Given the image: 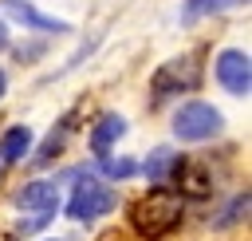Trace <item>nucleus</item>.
I'll list each match as a JSON object with an SVG mask.
<instances>
[{
    "label": "nucleus",
    "mask_w": 252,
    "mask_h": 241,
    "mask_svg": "<svg viewBox=\"0 0 252 241\" xmlns=\"http://www.w3.org/2000/svg\"><path fill=\"white\" fill-rule=\"evenodd\" d=\"M236 4H248V0H185L181 20L193 24V20H201V16H213V12H224V8H236Z\"/></svg>",
    "instance_id": "nucleus-11"
},
{
    "label": "nucleus",
    "mask_w": 252,
    "mask_h": 241,
    "mask_svg": "<svg viewBox=\"0 0 252 241\" xmlns=\"http://www.w3.org/2000/svg\"><path fill=\"white\" fill-rule=\"evenodd\" d=\"M244 213H248V190H244V194H236V198L228 201V209L217 217V229H228V225H236Z\"/></svg>",
    "instance_id": "nucleus-14"
},
{
    "label": "nucleus",
    "mask_w": 252,
    "mask_h": 241,
    "mask_svg": "<svg viewBox=\"0 0 252 241\" xmlns=\"http://www.w3.org/2000/svg\"><path fill=\"white\" fill-rule=\"evenodd\" d=\"M67 130H71V115H63V119H59V130H51V134H47V142L39 146V154H35V162H39V166H43V162H51V158L63 150V142H67Z\"/></svg>",
    "instance_id": "nucleus-12"
},
{
    "label": "nucleus",
    "mask_w": 252,
    "mask_h": 241,
    "mask_svg": "<svg viewBox=\"0 0 252 241\" xmlns=\"http://www.w3.org/2000/svg\"><path fill=\"white\" fill-rule=\"evenodd\" d=\"M177 162H181V158H177L169 146H158V150L146 158V166H142V170H146V178H150L154 186H161V182H165V178L177 170Z\"/></svg>",
    "instance_id": "nucleus-10"
},
{
    "label": "nucleus",
    "mask_w": 252,
    "mask_h": 241,
    "mask_svg": "<svg viewBox=\"0 0 252 241\" xmlns=\"http://www.w3.org/2000/svg\"><path fill=\"white\" fill-rule=\"evenodd\" d=\"M32 142H35L32 126H8L4 138H0V166L24 162V154H32Z\"/></svg>",
    "instance_id": "nucleus-9"
},
{
    "label": "nucleus",
    "mask_w": 252,
    "mask_h": 241,
    "mask_svg": "<svg viewBox=\"0 0 252 241\" xmlns=\"http://www.w3.org/2000/svg\"><path fill=\"white\" fill-rule=\"evenodd\" d=\"M4 91H8V75L0 71V99H4Z\"/></svg>",
    "instance_id": "nucleus-15"
},
{
    "label": "nucleus",
    "mask_w": 252,
    "mask_h": 241,
    "mask_svg": "<svg viewBox=\"0 0 252 241\" xmlns=\"http://www.w3.org/2000/svg\"><path fill=\"white\" fill-rule=\"evenodd\" d=\"M220 126H224V119H220V111L213 107V103H185L177 115H173V134L181 138V142H205V138H213V134H220Z\"/></svg>",
    "instance_id": "nucleus-4"
},
{
    "label": "nucleus",
    "mask_w": 252,
    "mask_h": 241,
    "mask_svg": "<svg viewBox=\"0 0 252 241\" xmlns=\"http://www.w3.org/2000/svg\"><path fill=\"white\" fill-rule=\"evenodd\" d=\"M114 205H118V198H114L110 186H102L94 174H79L75 190H71V201H67V217L71 221H98Z\"/></svg>",
    "instance_id": "nucleus-3"
},
{
    "label": "nucleus",
    "mask_w": 252,
    "mask_h": 241,
    "mask_svg": "<svg viewBox=\"0 0 252 241\" xmlns=\"http://www.w3.org/2000/svg\"><path fill=\"white\" fill-rule=\"evenodd\" d=\"M181 213H185V201L181 194L158 186L150 194H142L134 205H130V225L142 241H161L165 233H173L181 225Z\"/></svg>",
    "instance_id": "nucleus-1"
},
{
    "label": "nucleus",
    "mask_w": 252,
    "mask_h": 241,
    "mask_svg": "<svg viewBox=\"0 0 252 241\" xmlns=\"http://www.w3.org/2000/svg\"><path fill=\"white\" fill-rule=\"evenodd\" d=\"M217 83L228 91V95H248L252 87V63H248V51L240 47H228L217 55Z\"/></svg>",
    "instance_id": "nucleus-6"
},
{
    "label": "nucleus",
    "mask_w": 252,
    "mask_h": 241,
    "mask_svg": "<svg viewBox=\"0 0 252 241\" xmlns=\"http://www.w3.org/2000/svg\"><path fill=\"white\" fill-rule=\"evenodd\" d=\"M12 205H16L20 213H28V217L20 221L24 233L43 229V225L55 217V209H59V186H55V182H43V178H39V182H28V186L16 190Z\"/></svg>",
    "instance_id": "nucleus-2"
},
{
    "label": "nucleus",
    "mask_w": 252,
    "mask_h": 241,
    "mask_svg": "<svg viewBox=\"0 0 252 241\" xmlns=\"http://www.w3.org/2000/svg\"><path fill=\"white\" fill-rule=\"evenodd\" d=\"M98 170L106 174V178H114V182H122V178H134L138 174V162L134 158H98Z\"/></svg>",
    "instance_id": "nucleus-13"
},
{
    "label": "nucleus",
    "mask_w": 252,
    "mask_h": 241,
    "mask_svg": "<svg viewBox=\"0 0 252 241\" xmlns=\"http://www.w3.org/2000/svg\"><path fill=\"white\" fill-rule=\"evenodd\" d=\"M122 134H126V119H122V115H114V111H106V115L91 126V138H87V142H91V150H94L98 158H106V154H110V146H114Z\"/></svg>",
    "instance_id": "nucleus-8"
},
{
    "label": "nucleus",
    "mask_w": 252,
    "mask_h": 241,
    "mask_svg": "<svg viewBox=\"0 0 252 241\" xmlns=\"http://www.w3.org/2000/svg\"><path fill=\"white\" fill-rule=\"evenodd\" d=\"M0 47H8V28L0 24Z\"/></svg>",
    "instance_id": "nucleus-16"
},
{
    "label": "nucleus",
    "mask_w": 252,
    "mask_h": 241,
    "mask_svg": "<svg viewBox=\"0 0 252 241\" xmlns=\"http://www.w3.org/2000/svg\"><path fill=\"white\" fill-rule=\"evenodd\" d=\"M197 79H201L197 59H193V55H173V59H165V63L154 71L150 91H154V99H165V95H177V91H193Z\"/></svg>",
    "instance_id": "nucleus-5"
},
{
    "label": "nucleus",
    "mask_w": 252,
    "mask_h": 241,
    "mask_svg": "<svg viewBox=\"0 0 252 241\" xmlns=\"http://www.w3.org/2000/svg\"><path fill=\"white\" fill-rule=\"evenodd\" d=\"M24 28H35V32H47V36H63V32H71V24L67 20H59V16H47V12H39L35 4H28V0H0Z\"/></svg>",
    "instance_id": "nucleus-7"
}]
</instances>
